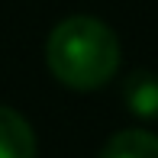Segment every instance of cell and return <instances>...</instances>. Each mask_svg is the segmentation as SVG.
Instances as JSON below:
<instances>
[{
	"label": "cell",
	"instance_id": "cell-1",
	"mask_svg": "<svg viewBox=\"0 0 158 158\" xmlns=\"http://www.w3.org/2000/svg\"><path fill=\"white\" fill-rule=\"evenodd\" d=\"M45 61L64 87L97 90L119 68V39L97 16H68L48 35Z\"/></svg>",
	"mask_w": 158,
	"mask_h": 158
},
{
	"label": "cell",
	"instance_id": "cell-4",
	"mask_svg": "<svg viewBox=\"0 0 158 158\" xmlns=\"http://www.w3.org/2000/svg\"><path fill=\"white\" fill-rule=\"evenodd\" d=\"M100 158H158V135L148 129H123L103 145Z\"/></svg>",
	"mask_w": 158,
	"mask_h": 158
},
{
	"label": "cell",
	"instance_id": "cell-2",
	"mask_svg": "<svg viewBox=\"0 0 158 158\" xmlns=\"http://www.w3.org/2000/svg\"><path fill=\"white\" fill-rule=\"evenodd\" d=\"M0 158H35V132L13 106H0Z\"/></svg>",
	"mask_w": 158,
	"mask_h": 158
},
{
	"label": "cell",
	"instance_id": "cell-3",
	"mask_svg": "<svg viewBox=\"0 0 158 158\" xmlns=\"http://www.w3.org/2000/svg\"><path fill=\"white\" fill-rule=\"evenodd\" d=\"M123 100L129 113L139 119H158V74L152 71H135L123 84Z\"/></svg>",
	"mask_w": 158,
	"mask_h": 158
}]
</instances>
